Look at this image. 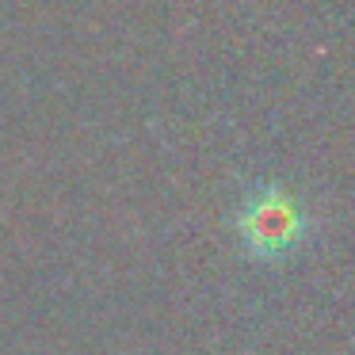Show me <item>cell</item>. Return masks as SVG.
<instances>
[{"mask_svg":"<svg viewBox=\"0 0 355 355\" xmlns=\"http://www.w3.org/2000/svg\"><path fill=\"white\" fill-rule=\"evenodd\" d=\"M298 233H302V218L286 195L268 191V195L248 202L245 237L256 252H283V248H291L298 241Z\"/></svg>","mask_w":355,"mask_h":355,"instance_id":"1","label":"cell"}]
</instances>
